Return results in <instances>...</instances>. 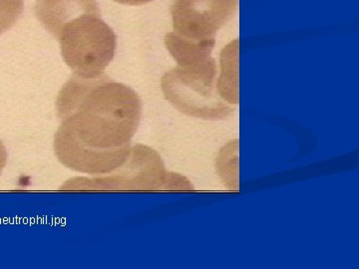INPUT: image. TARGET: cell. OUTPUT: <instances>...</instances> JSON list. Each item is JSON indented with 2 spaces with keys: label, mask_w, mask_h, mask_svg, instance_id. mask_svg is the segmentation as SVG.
<instances>
[{
  "label": "cell",
  "mask_w": 359,
  "mask_h": 269,
  "mask_svg": "<svg viewBox=\"0 0 359 269\" xmlns=\"http://www.w3.org/2000/svg\"><path fill=\"white\" fill-rule=\"evenodd\" d=\"M56 110L62 122L54 151L63 166L104 176L125 164L141 119V100L133 89L103 75H73L59 92Z\"/></svg>",
  "instance_id": "cell-1"
},
{
  "label": "cell",
  "mask_w": 359,
  "mask_h": 269,
  "mask_svg": "<svg viewBox=\"0 0 359 269\" xmlns=\"http://www.w3.org/2000/svg\"><path fill=\"white\" fill-rule=\"evenodd\" d=\"M61 54L74 75L83 79L102 76L115 55L117 39L101 18L100 8L73 16L54 30Z\"/></svg>",
  "instance_id": "cell-2"
},
{
  "label": "cell",
  "mask_w": 359,
  "mask_h": 269,
  "mask_svg": "<svg viewBox=\"0 0 359 269\" xmlns=\"http://www.w3.org/2000/svg\"><path fill=\"white\" fill-rule=\"evenodd\" d=\"M216 60L194 66H177L162 78L165 98L176 109L191 117L223 120L231 117L237 106L226 102L217 88Z\"/></svg>",
  "instance_id": "cell-3"
},
{
  "label": "cell",
  "mask_w": 359,
  "mask_h": 269,
  "mask_svg": "<svg viewBox=\"0 0 359 269\" xmlns=\"http://www.w3.org/2000/svg\"><path fill=\"white\" fill-rule=\"evenodd\" d=\"M238 0H174V34L194 42H215L222 27L237 13Z\"/></svg>",
  "instance_id": "cell-4"
},
{
  "label": "cell",
  "mask_w": 359,
  "mask_h": 269,
  "mask_svg": "<svg viewBox=\"0 0 359 269\" xmlns=\"http://www.w3.org/2000/svg\"><path fill=\"white\" fill-rule=\"evenodd\" d=\"M170 176L165 169L163 160L158 153L146 146L136 145L131 148L128 159L121 167L112 173V179H97L93 184L111 185L113 190L158 191L178 190L180 183L170 181Z\"/></svg>",
  "instance_id": "cell-5"
},
{
  "label": "cell",
  "mask_w": 359,
  "mask_h": 269,
  "mask_svg": "<svg viewBox=\"0 0 359 269\" xmlns=\"http://www.w3.org/2000/svg\"><path fill=\"white\" fill-rule=\"evenodd\" d=\"M221 77L217 88L226 102L238 106V40L222 51Z\"/></svg>",
  "instance_id": "cell-6"
},
{
  "label": "cell",
  "mask_w": 359,
  "mask_h": 269,
  "mask_svg": "<svg viewBox=\"0 0 359 269\" xmlns=\"http://www.w3.org/2000/svg\"><path fill=\"white\" fill-rule=\"evenodd\" d=\"M23 9V0H0V35L15 25Z\"/></svg>",
  "instance_id": "cell-7"
},
{
  "label": "cell",
  "mask_w": 359,
  "mask_h": 269,
  "mask_svg": "<svg viewBox=\"0 0 359 269\" xmlns=\"http://www.w3.org/2000/svg\"><path fill=\"white\" fill-rule=\"evenodd\" d=\"M7 163V152L6 149L4 147L2 142L0 141V174L4 171V167L6 166Z\"/></svg>",
  "instance_id": "cell-8"
},
{
  "label": "cell",
  "mask_w": 359,
  "mask_h": 269,
  "mask_svg": "<svg viewBox=\"0 0 359 269\" xmlns=\"http://www.w3.org/2000/svg\"><path fill=\"white\" fill-rule=\"evenodd\" d=\"M118 4H127V6H144L154 0H114Z\"/></svg>",
  "instance_id": "cell-9"
}]
</instances>
